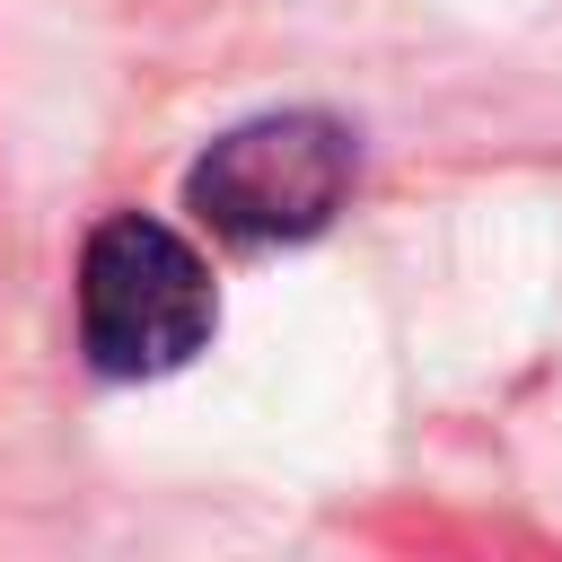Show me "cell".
<instances>
[{
    "label": "cell",
    "mask_w": 562,
    "mask_h": 562,
    "mask_svg": "<svg viewBox=\"0 0 562 562\" xmlns=\"http://www.w3.org/2000/svg\"><path fill=\"white\" fill-rule=\"evenodd\" d=\"M351 176H360L351 123L290 105V114L228 123L184 167V211L228 246H299V237L334 228V211L351 202Z\"/></svg>",
    "instance_id": "2"
},
{
    "label": "cell",
    "mask_w": 562,
    "mask_h": 562,
    "mask_svg": "<svg viewBox=\"0 0 562 562\" xmlns=\"http://www.w3.org/2000/svg\"><path fill=\"white\" fill-rule=\"evenodd\" d=\"M220 325L211 263L149 211H114L79 246V351L97 378H167Z\"/></svg>",
    "instance_id": "1"
}]
</instances>
